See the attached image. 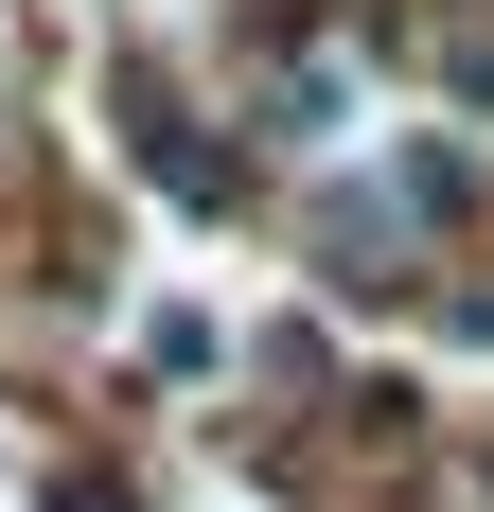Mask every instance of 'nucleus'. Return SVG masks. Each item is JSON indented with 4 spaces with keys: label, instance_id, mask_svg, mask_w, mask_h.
Returning <instances> with one entry per match:
<instances>
[{
    "label": "nucleus",
    "instance_id": "obj_1",
    "mask_svg": "<svg viewBox=\"0 0 494 512\" xmlns=\"http://www.w3.org/2000/svg\"><path fill=\"white\" fill-rule=\"evenodd\" d=\"M142 159H159V177H177V195H195V212H230V159H212L195 124H177V106H142Z\"/></svg>",
    "mask_w": 494,
    "mask_h": 512
},
{
    "label": "nucleus",
    "instance_id": "obj_2",
    "mask_svg": "<svg viewBox=\"0 0 494 512\" xmlns=\"http://www.w3.org/2000/svg\"><path fill=\"white\" fill-rule=\"evenodd\" d=\"M53 512H124V495H106V477H71V495H53Z\"/></svg>",
    "mask_w": 494,
    "mask_h": 512
}]
</instances>
